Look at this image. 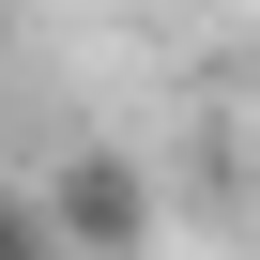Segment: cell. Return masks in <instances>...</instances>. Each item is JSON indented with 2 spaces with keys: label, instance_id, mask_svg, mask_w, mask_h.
Returning <instances> with one entry per match:
<instances>
[{
  "label": "cell",
  "instance_id": "obj_1",
  "mask_svg": "<svg viewBox=\"0 0 260 260\" xmlns=\"http://www.w3.org/2000/svg\"><path fill=\"white\" fill-rule=\"evenodd\" d=\"M46 214H61V245H77V260H138V245L169 230V184H153V153L77 138V153H46Z\"/></svg>",
  "mask_w": 260,
  "mask_h": 260
},
{
  "label": "cell",
  "instance_id": "obj_2",
  "mask_svg": "<svg viewBox=\"0 0 260 260\" xmlns=\"http://www.w3.org/2000/svg\"><path fill=\"white\" fill-rule=\"evenodd\" d=\"M0 260H77L61 214H46V184H0Z\"/></svg>",
  "mask_w": 260,
  "mask_h": 260
},
{
  "label": "cell",
  "instance_id": "obj_3",
  "mask_svg": "<svg viewBox=\"0 0 260 260\" xmlns=\"http://www.w3.org/2000/svg\"><path fill=\"white\" fill-rule=\"evenodd\" d=\"M0 46H16V0H0Z\"/></svg>",
  "mask_w": 260,
  "mask_h": 260
}]
</instances>
